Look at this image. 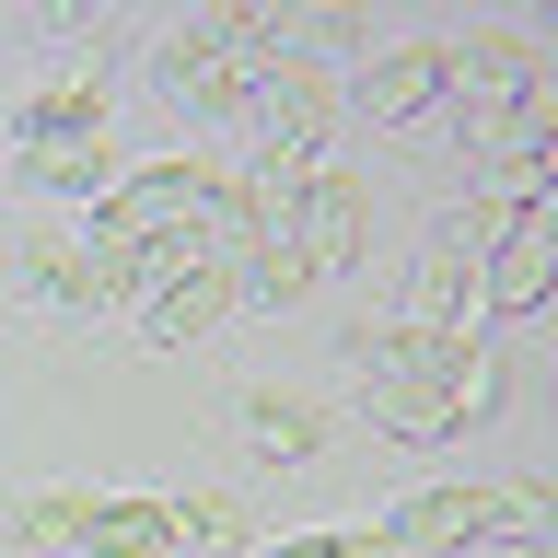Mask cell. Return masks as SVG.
<instances>
[{
  "label": "cell",
  "mask_w": 558,
  "mask_h": 558,
  "mask_svg": "<svg viewBox=\"0 0 558 558\" xmlns=\"http://www.w3.org/2000/svg\"><path fill=\"white\" fill-rule=\"evenodd\" d=\"M361 361V408L396 430V442H453V430H477L500 408V361H488L477 326H361L349 338Z\"/></svg>",
  "instance_id": "1"
},
{
  "label": "cell",
  "mask_w": 558,
  "mask_h": 558,
  "mask_svg": "<svg viewBox=\"0 0 558 558\" xmlns=\"http://www.w3.org/2000/svg\"><path fill=\"white\" fill-rule=\"evenodd\" d=\"M326 117H338V82L314 59H279L256 94H244V163H326Z\"/></svg>",
  "instance_id": "2"
},
{
  "label": "cell",
  "mask_w": 558,
  "mask_h": 558,
  "mask_svg": "<svg viewBox=\"0 0 558 558\" xmlns=\"http://www.w3.org/2000/svg\"><path fill=\"white\" fill-rule=\"evenodd\" d=\"M523 82H535V47H523V35H465V47H453V82H442L453 140H465V151H488V140L512 129Z\"/></svg>",
  "instance_id": "3"
},
{
  "label": "cell",
  "mask_w": 558,
  "mask_h": 558,
  "mask_svg": "<svg viewBox=\"0 0 558 558\" xmlns=\"http://www.w3.org/2000/svg\"><path fill=\"white\" fill-rule=\"evenodd\" d=\"M442 82H453V47H442V35H418V47L361 59L349 105H373V129H418V117H442Z\"/></svg>",
  "instance_id": "4"
},
{
  "label": "cell",
  "mask_w": 558,
  "mask_h": 558,
  "mask_svg": "<svg viewBox=\"0 0 558 558\" xmlns=\"http://www.w3.org/2000/svg\"><path fill=\"white\" fill-rule=\"evenodd\" d=\"M547 291H558V233H547V209H512L500 244L477 256V314H535Z\"/></svg>",
  "instance_id": "5"
},
{
  "label": "cell",
  "mask_w": 558,
  "mask_h": 558,
  "mask_svg": "<svg viewBox=\"0 0 558 558\" xmlns=\"http://www.w3.org/2000/svg\"><path fill=\"white\" fill-rule=\"evenodd\" d=\"M361 174L349 163H303V198H291V244H303V268L326 279V268H349L361 256Z\"/></svg>",
  "instance_id": "6"
},
{
  "label": "cell",
  "mask_w": 558,
  "mask_h": 558,
  "mask_svg": "<svg viewBox=\"0 0 558 558\" xmlns=\"http://www.w3.org/2000/svg\"><path fill=\"white\" fill-rule=\"evenodd\" d=\"M24 291H35L47 314H117V303H129L117 268H105L82 233H35V244H24Z\"/></svg>",
  "instance_id": "7"
},
{
  "label": "cell",
  "mask_w": 558,
  "mask_h": 558,
  "mask_svg": "<svg viewBox=\"0 0 558 558\" xmlns=\"http://www.w3.org/2000/svg\"><path fill=\"white\" fill-rule=\"evenodd\" d=\"M12 163H24V186H47V198H117V151H105V129H70V140H12Z\"/></svg>",
  "instance_id": "8"
},
{
  "label": "cell",
  "mask_w": 558,
  "mask_h": 558,
  "mask_svg": "<svg viewBox=\"0 0 558 558\" xmlns=\"http://www.w3.org/2000/svg\"><path fill=\"white\" fill-rule=\"evenodd\" d=\"M396 547H408V558H465V547H488V488H418L408 512H396Z\"/></svg>",
  "instance_id": "9"
},
{
  "label": "cell",
  "mask_w": 558,
  "mask_h": 558,
  "mask_svg": "<svg viewBox=\"0 0 558 558\" xmlns=\"http://www.w3.org/2000/svg\"><path fill=\"white\" fill-rule=\"evenodd\" d=\"M233 430L268 453V465H314V453H326V418H314L303 396H268V384H256V396H233Z\"/></svg>",
  "instance_id": "10"
},
{
  "label": "cell",
  "mask_w": 558,
  "mask_h": 558,
  "mask_svg": "<svg viewBox=\"0 0 558 558\" xmlns=\"http://www.w3.org/2000/svg\"><path fill=\"white\" fill-rule=\"evenodd\" d=\"M221 268H233V303H256V314H279V303H303V291H314V268H303V244H291V233L233 244Z\"/></svg>",
  "instance_id": "11"
},
{
  "label": "cell",
  "mask_w": 558,
  "mask_h": 558,
  "mask_svg": "<svg viewBox=\"0 0 558 558\" xmlns=\"http://www.w3.org/2000/svg\"><path fill=\"white\" fill-rule=\"evenodd\" d=\"M163 547H186L174 500H94V523H82V558H163Z\"/></svg>",
  "instance_id": "12"
},
{
  "label": "cell",
  "mask_w": 558,
  "mask_h": 558,
  "mask_svg": "<svg viewBox=\"0 0 558 558\" xmlns=\"http://www.w3.org/2000/svg\"><path fill=\"white\" fill-rule=\"evenodd\" d=\"M535 535H558V500L535 477H500L488 488V547H535Z\"/></svg>",
  "instance_id": "13"
},
{
  "label": "cell",
  "mask_w": 558,
  "mask_h": 558,
  "mask_svg": "<svg viewBox=\"0 0 558 558\" xmlns=\"http://www.w3.org/2000/svg\"><path fill=\"white\" fill-rule=\"evenodd\" d=\"M500 221H512V209H488V198L442 209V221H430V256H453V268L477 279V256H488V244H500Z\"/></svg>",
  "instance_id": "14"
},
{
  "label": "cell",
  "mask_w": 558,
  "mask_h": 558,
  "mask_svg": "<svg viewBox=\"0 0 558 558\" xmlns=\"http://www.w3.org/2000/svg\"><path fill=\"white\" fill-rule=\"evenodd\" d=\"M82 523H94V488H47V500H24L35 547H82Z\"/></svg>",
  "instance_id": "15"
},
{
  "label": "cell",
  "mask_w": 558,
  "mask_h": 558,
  "mask_svg": "<svg viewBox=\"0 0 558 558\" xmlns=\"http://www.w3.org/2000/svg\"><path fill=\"white\" fill-rule=\"evenodd\" d=\"M314 558H408L396 547V523H326V535H303Z\"/></svg>",
  "instance_id": "16"
},
{
  "label": "cell",
  "mask_w": 558,
  "mask_h": 558,
  "mask_svg": "<svg viewBox=\"0 0 558 558\" xmlns=\"http://www.w3.org/2000/svg\"><path fill=\"white\" fill-rule=\"evenodd\" d=\"M35 35H59V47H82V35H105V0H24Z\"/></svg>",
  "instance_id": "17"
},
{
  "label": "cell",
  "mask_w": 558,
  "mask_h": 558,
  "mask_svg": "<svg viewBox=\"0 0 558 558\" xmlns=\"http://www.w3.org/2000/svg\"><path fill=\"white\" fill-rule=\"evenodd\" d=\"M174 535H233V500H174Z\"/></svg>",
  "instance_id": "18"
},
{
  "label": "cell",
  "mask_w": 558,
  "mask_h": 558,
  "mask_svg": "<svg viewBox=\"0 0 558 558\" xmlns=\"http://www.w3.org/2000/svg\"><path fill=\"white\" fill-rule=\"evenodd\" d=\"M256 558H314V547H303V535H279V547H256Z\"/></svg>",
  "instance_id": "19"
},
{
  "label": "cell",
  "mask_w": 558,
  "mask_h": 558,
  "mask_svg": "<svg viewBox=\"0 0 558 558\" xmlns=\"http://www.w3.org/2000/svg\"><path fill=\"white\" fill-rule=\"evenodd\" d=\"M547 233H558V186H547Z\"/></svg>",
  "instance_id": "20"
},
{
  "label": "cell",
  "mask_w": 558,
  "mask_h": 558,
  "mask_svg": "<svg viewBox=\"0 0 558 558\" xmlns=\"http://www.w3.org/2000/svg\"><path fill=\"white\" fill-rule=\"evenodd\" d=\"M547 24H558V0H547Z\"/></svg>",
  "instance_id": "21"
}]
</instances>
